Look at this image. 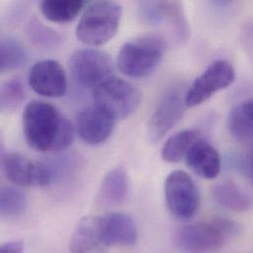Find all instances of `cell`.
I'll use <instances>...</instances> for the list:
<instances>
[{"label": "cell", "mask_w": 253, "mask_h": 253, "mask_svg": "<svg viewBox=\"0 0 253 253\" xmlns=\"http://www.w3.org/2000/svg\"><path fill=\"white\" fill-rule=\"evenodd\" d=\"M239 232V224L220 218L181 227L174 236V242L184 253H210L221 249Z\"/></svg>", "instance_id": "cell-1"}, {"label": "cell", "mask_w": 253, "mask_h": 253, "mask_svg": "<svg viewBox=\"0 0 253 253\" xmlns=\"http://www.w3.org/2000/svg\"><path fill=\"white\" fill-rule=\"evenodd\" d=\"M167 49L165 39L158 34H146L122 47L118 56L120 70L128 77L143 78L161 63Z\"/></svg>", "instance_id": "cell-2"}, {"label": "cell", "mask_w": 253, "mask_h": 253, "mask_svg": "<svg viewBox=\"0 0 253 253\" xmlns=\"http://www.w3.org/2000/svg\"><path fill=\"white\" fill-rule=\"evenodd\" d=\"M64 119L53 106L41 101L31 102L23 114L27 143L40 152L53 150Z\"/></svg>", "instance_id": "cell-3"}, {"label": "cell", "mask_w": 253, "mask_h": 253, "mask_svg": "<svg viewBox=\"0 0 253 253\" xmlns=\"http://www.w3.org/2000/svg\"><path fill=\"white\" fill-rule=\"evenodd\" d=\"M123 14L122 5L113 1L91 3L76 29L79 41L89 45H103L118 33Z\"/></svg>", "instance_id": "cell-4"}, {"label": "cell", "mask_w": 253, "mask_h": 253, "mask_svg": "<svg viewBox=\"0 0 253 253\" xmlns=\"http://www.w3.org/2000/svg\"><path fill=\"white\" fill-rule=\"evenodd\" d=\"M140 91L119 77H110L94 91L96 106L118 119H126L136 112L141 103Z\"/></svg>", "instance_id": "cell-5"}, {"label": "cell", "mask_w": 253, "mask_h": 253, "mask_svg": "<svg viewBox=\"0 0 253 253\" xmlns=\"http://www.w3.org/2000/svg\"><path fill=\"white\" fill-rule=\"evenodd\" d=\"M165 197L170 213L180 220L191 219L199 207L198 188L192 177L180 169L166 178Z\"/></svg>", "instance_id": "cell-6"}, {"label": "cell", "mask_w": 253, "mask_h": 253, "mask_svg": "<svg viewBox=\"0 0 253 253\" xmlns=\"http://www.w3.org/2000/svg\"><path fill=\"white\" fill-rule=\"evenodd\" d=\"M6 177L20 186H46L57 174L54 166L44 162H32L18 153H8L2 158Z\"/></svg>", "instance_id": "cell-7"}, {"label": "cell", "mask_w": 253, "mask_h": 253, "mask_svg": "<svg viewBox=\"0 0 253 253\" xmlns=\"http://www.w3.org/2000/svg\"><path fill=\"white\" fill-rule=\"evenodd\" d=\"M70 69L78 84L83 87L97 88L112 77L114 65L106 52L95 48H83L71 55Z\"/></svg>", "instance_id": "cell-8"}, {"label": "cell", "mask_w": 253, "mask_h": 253, "mask_svg": "<svg viewBox=\"0 0 253 253\" xmlns=\"http://www.w3.org/2000/svg\"><path fill=\"white\" fill-rule=\"evenodd\" d=\"M233 65L226 60L213 62L192 84L185 94L186 107H196L235 81Z\"/></svg>", "instance_id": "cell-9"}, {"label": "cell", "mask_w": 253, "mask_h": 253, "mask_svg": "<svg viewBox=\"0 0 253 253\" xmlns=\"http://www.w3.org/2000/svg\"><path fill=\"white\" fill-rule=\"evenodd\" d=\"M185 96L178 88L169 90L160 100L148 124V134L152 141L164 138L183 117Z\"/></svg>", "instance_id": "cell-10"}, {"label": "cell", "mask_w": 253, "mask_h": 253, "mask_svg": "<svg viewBox=\"0 0 253 253\" xmlns=\"http://www.w3.org/2000/svg\"><path fill=\"white\" fill-rule=\"evenodd\" d=\"M29 84L37 94L47 98H60L67 90L65 71L52 59L41 60L32 66Z\"/></svg>", "instance_id": "cell-11"}, {"label": "cell", "mask_w": 253, "mask_h": 253, "mask_svg": "<svg viewBox=\"0 0 253 253\" xmlns=\"http://www.w3.org/2000/svg\"><path fill=\"white\" fill-rule=\"evenodd\" d=\"M117 119L104 109L94 106L84 110L78 117L77 130L81 139L89 145L106 142L112 135Z\"/></svg>", "instance_id": "cell-12"}, {"label": "cell", "mask_w": 253, "mask_h": 253, "mask_svg": "<svg viewBox=\"0 0 253 253\" xmlns=\"http://www.w3.org/2000/svg\"><path fill=\"white\" fill-rule=\"evenodd\" d=\"M103 245L132 247L138 239V230L132 217L112 213L102 217Z\"/></svg>", "instance_id": "cell-13"}, {"label": "cell", "mask_w": 253, "mask_h": 253, "mask_svg": "<svg viewBox=\"0 0 253 253\" xmlns=\"http://www.w3.org/2000/svg\"><path fill=\"white\" fill-rule=\"evenodd\" d=\"M187 166L199 176L213 179L221 169V158L218 151L207 141L199 139L185 156Z\"/></svg>", "instance_id": "cell-14"}, {"label": "cell", "mask_w": 253, "mask_h": 253, "mask_svg": "<svg viewBox=\"0 0 253 253\" xmlns=\"http://www.w3.org/2000/svg\"><path fill=\"white\" fill-rule=\"evenodd\" d=\"M103 245L102 217L89 216L82 219L75 229L70 242V253H89Z\"/></svg>", "instance_id": "cell-15"}, {"label": "cell", "mask_w": 253, "mask_h": 253, "mask_svg": "<svg viewBox=\"0 0 253 253\" xmlns=\"http://www.w3.org/2000/svg\"><path fill=\"white\" fill-rule=\"evenodd\" d=\"M129 180L126 170L118 167L108 172L100 189V201L108 206H118L126 200Z\"/></svg>", "instance_id": "cell-16"}, {"label": "cell", "mask_w": 253, "mask_h": 253, "mask_svg": "<svg viewBox=\"0 0 253 253\" xmlns=\"http://www.w3.org/2000/svg\"><path fill=\"white\" fill-rule=\"evenodd\" d=\"M199 139L200 132L196 129H185L179 131L169 137L164 144L161 157L167 163H178L187 155L190 148Z\"/></svg>", "instance_id": "cell-17"}, {"label": "cell", "mask_w": 253, "mask_h": 253, "mask_svg": "<svg viewBox=\"0 0 253 253\" xmlns=\"http://www.w3.org/2000/svg\"><path fill=\"white\" fill-rule=\"evenodd\" d=\"M212 194L218 204L229 210L246 212L251 208L250 198L234 182L227 181L216 184Z\"/></svg>", "instance_id": "cell-18"}, {"label": "cell", "mask_w": 253, "mask_h": 253, "mask_svg": "<svg viewBox=\"0 0 253 253\" xmlns=\"http://www.w3.org/2000/svg\"><path fill=\"white\" fill-rule=\"evenodd\" d=\"M85 1L44 0L40 3L42 15L54 23H67L74 20L85 6Z\"/></svg>", "instance_id": "cell-19"}, {"label": "cell", "mask_w": 253, "mask_h": 253, "mask_svg": "<svg viewBox=\"0 0 253 253\" xmlns=\"http://www.w3.org/2000/svg\"><path fill=\"white\" fill-rule=\"evenodd\" d=\"M24 44L13 37H5L0 42V70L8 72L19 69L27 61Z\"/></svg>", "instance_id": "cell-20"}, {"label": "cell", "mask_w": 253, "mask_h": 253, "mask_svg": "<svg viewBox=\"0 0 253 253\" xmlns=\"http://www.w3.org/2000/svg\"><path fill=\"white\" fill-rule=\"evenodd\" d=\"M27 197L23 191L12 186H4L0 192V212L3 217L15 218L24 213Z\"/></svg>", "instance_id": "cell-21"}, {"label": "cell", "mask_w": 253, "mask_h": 253, "mask_svg": "<svg viewBox=\"0 0 253 253\" xmlns=\"http://www.w3.org/2000/svg\"><path fill=\"white\" fill-rule=\"evenodd\" d=\"M27 34L30 40L38 46L52 49L58 47L62 42V38L57 32L49 27L44 26L37 19L31 20L27 26Z\"/></svg>", "instance_id": "cell-22"}, {"label": "cell", "mask_w": 253, "mask_h": 253, "mask_svg": "<svg viewBox=\"0 0 253 253\" xmlns=\"http://www.w3.org/2000/svg\"><path fill=\"white\" fill-rule=\"evenodd\" d=\"M25 88L21 80L17 78L4 82L0 90V109L2 112H14L24 102Z\"/></svg>", "instance_id": "cell-23"}, {"label": "cell", "mask_w": 253, "mask_h": 253, "mask_svg": "<svg viewBox=\"0 0 253 253\" xmlns=\"http://www.w3.org/2000/svg\"><path fill=\"white\" fill-rule=\"evenodd\" d=\"M228 127L232 136L241 142L253 140V121L241 106L234 108L228 118Z\"/></svg>", "instance_id": "cell-24"}, {"label": "cell", "mask_w": 253, "mask_h": 253, "mask_svg": "<svg viewBox=\"0 0 253 253\" xmlns=\"http://www.w3.org/2000/svg\"><path fill=\"white\" fill-rule=\"evenodd\" d=\"M24 244L20 241H10L1 245L0 253H24Z\"/></svg>", "instance_id": "cell-25"}, {"label": "cell", "mask_w": 253, "mask_h": 253, "mask_svg": "<svg viewBox=\"0 0 253 253\" xmlns=\"http://www.w3.org/2000/svg\"><path fill=\"white\" fill-rule=\"evenodd\" d=\"M244 112L253 121V98L251 100L246 101L244 104L241 105Z\"/></svg>", "instance_id": "cell-26"}, {"label": "cell", "mask_w": 253, "mask_h": 253, "mask_svg": "<svg viewBox=\"0 0 253 253\" xmlns=\"http://www.w3.org/2000/svg\"><path fill=\"white\" fill-rule=\"evenodd\" d=\"M251 172H252V176H253V155L252 157V161H251Z\"/></svg>", "instance_id": "cell-27"}, {"label": "cell", "mask_w": 253, "mask_h": 253, "mask_svg": "<svg viewBox=\"0 0 253 253\" xmlns=\"http://www.w3.org/2000/svg\"><path fill=\"white\" fill-rule=\"evenodd\" d=\"M250 33H251V41H250V42H251L252 43H253V31H251Z\"/></svg>", "instance_id": "cell-28"}]
</instances>
